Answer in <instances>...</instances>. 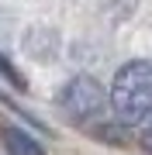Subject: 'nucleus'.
Masks as SVG:
<instances>
[{"label": "nucleus", "instance_id": "f03ea898", "mask_svg": "<svg viewBox=\"0 0 152 155\" xmlns=\"http://www.w3.org/2000/svg\"><path fill=\"white\" fill-rule=\"evenodd\" d=\"M104 104H107L104 86L97 83L93 76L69 79V83L62 86V93H59V107L73 117V121H90V117H97L104 110Z\"/></svg>", "mask_w": 152, "mask_h": 155}, {"label": "nucleus", "instance_id": "f257e3e1", "mask_svg": "<svg viewBox=\"0 0 152 155\" xmlns=\"http://www.w3.org/2000/svg\"><path fill=\"white\" fill-rule=\"evenodd\" d=\"M111 107L124 124H138L152 114V62H124L111 83Z\"/></svg>", "mask_w": 152, "mask_h": 155}, {"label": "nucleus", "instance_id": "7ed1b4c3", "mask_svg": "<svg viewBox=\"0 0 152 155\" xmlns=\"http://www.w3.org/2000/svg\"><path fill=\"white\" fill-rule=\"evenodd\" d=\"M0 141H4L7 155H45L42 145L31 134H24L21 127H0Z\"/></svg>", "mask_w": 152, "mask_h": 155}, {"label": "nucleus", "instance_id": "20e7f679", "mask_svg": "<svg viewBox=\"0 0 152 155\" xmlns=\"http://www.w3.org/2000/svg\"><path fill=\"white\" fill-rule=\"evenodd\" d=\"M0 76H4V79H7V83H11V86L24 90V76H21V72H17V69L11 66V62L4 59V55H0Z\"/></svg>", "mask_w": 152, "mask_h": 155}, {"label": "nucleus", "instance_id": "39448f33", "mask_svg": "<svg viewBox=\"0 0 152 155\" xmlns=\"http://www.w3.org/2000/svg\"><path fill=\"white\" fill-rule=\"evenodd\" d=\"M142 148H145V155H152V131L142 134Z\"/></svg>", "mask_w": 152, "mask_h": 155}]
</instances>
